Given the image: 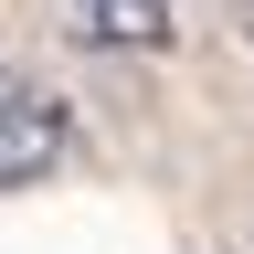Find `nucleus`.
I'll return each instance as SVG.
<instances>
[{"label":"nucleus","mask_w":254,"mask_h":254,"mask_svg":"<svg viewBox=\"0 0 254 254\" xmlns=\"http://www.w3.org/2000/svg\"><path fill=\"white\" fill-rule=\"evenodd\" d=\"M64 148H74L64 95H43V85H11V95H0V190L53 180V170H64Z\"/></svg>","instance_id":"obj_1"},{"label":"nucleus","mask_w":254,"mask_h":254,"mask_svg":"<svg viewBox=\"0 0 254 254\" xmlns=\"http://www.w3.org/2000/svg\"><path fill=\"white\" fill-rule=\"evenodd\" d=\"M85 43H106V53H159V43H170V0H85Z\"/></svg>","instance_id":"obj_2"}]
</instances>
